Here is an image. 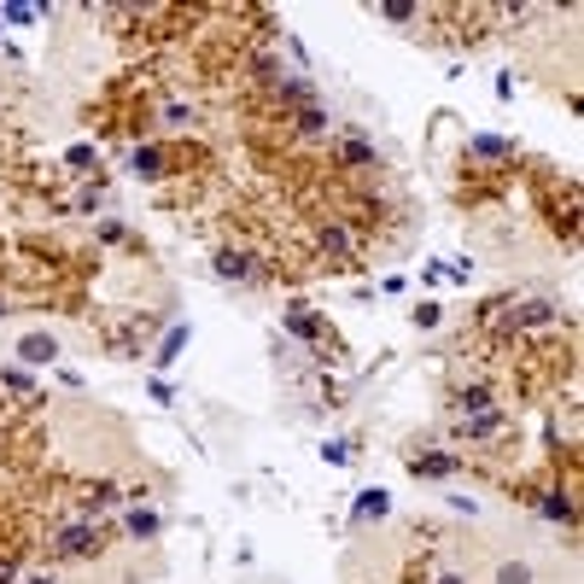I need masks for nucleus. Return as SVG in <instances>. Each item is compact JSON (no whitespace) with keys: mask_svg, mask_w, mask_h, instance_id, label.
I'll use <instances>...</instances> for the list:
<instances>
[{"mask_svg":"<svg viewBox=\"0 0 584 584\" xmlns=\"http://www.w3.org/2000/svg\"><path fill=\"white\" fill-rule=\"evenodd\" d=\"M281 328H287L292 339H299V346L311 351L316 363H339V357H346V346H339V334L328 328V316L311 311L304 299H287V304H281Z\"/></svg>","mask_w":584,"mask_h":584,"instance_id":"f257e3e1","label":"nucleus"},{"mask_svg":"<svg viewBox=\"0 0 584 584\" xmlns=\"http://www.w3.org/2000/svg\"><path fill=\"white\" fill-rule=\"evenodd\" d=\"M404 462H409V474H421V479H456V474H468L462 451H444V444H433V439H416L404 451Z\"/></svg>","mask_w":584,"mask_h":584,"instance_id":"20e7f679","label":"nucleus"},{"mask_svg":"<svg viewBox=\"0 0 584 584\" xmlns=\"http://www.w3.org/2000/svg\"><path fill=\"white\" fill-rule=\"evenodd\" d=\"M486 584H556V579H549V567L532 549H497L486 567Z\"/></svg>","mask_w":584,"mask_h":584,"instance_id":"7ed1b4c3","label":"nucleus"},{"mask_svg":"<svg viewBox=\"0 0 584 584\" xmlns=\"http://www.w3.org/2000/svg\"><path fill=\"white\" fill-rule=\"evenodd\" d=\"M211 269L222 275V281H234V287H264L269 275H275V257L269 252H252V246H217Z\"/></svg>","mask_w":584,"mask_h":584,"instance_id":"f03ea898","label":"nucleus"},{"mask_svg":"<svg viewBox=\"0 0 584 584\" xmlns=\"http://www.w3.org/2000/svg\"><path fill=\"white\" fill-rule=\"evenodd\" d=\"M0 316H7V304H0Z\"/></svg>","mask_w":584,"mask_h":584,"instance_id":"6e6552de","label":"nucleus"},{"mask_svg":"<svg viewBox=\"0 0 584 584\" xmlns=\"http://www.w3.org/2000/svg\"><path fill=\"white\" fill-rule=\"evenodd\" d=\"M439 322V304H416V328H433Z\"/></svg>","mask_w":584,"mask_h":584,"instance_id":"0eeeda50","label":"nucleus"},{"mask_svg":"<svg viewBox=\"0 0 584 584\" xmlns=\"http://www.w3.org/2000/svg\"><path fill=\"white\" fill-rule=\"evenodd\" d=\"M19 357H24V363H54V357H59V334H24Z\"/></svg>","mask_w":584,"mask_h":584,"instance_id":"39448f33","label":"nucleus"},{"mask_svg":"<svg viewBox=\"0 0 584 584\" xmlns=\"http://www.w3.org/2000/svg\"><path fill=\"white\" fill-rule=\"evenodd\" d=\"M129 538H152V532H159V514H152V509H129Z\"/></svg>","mask_w":584,"mask_h":584,"instance_id":"423d86ee","label":"nucleus"}]
</instances>
